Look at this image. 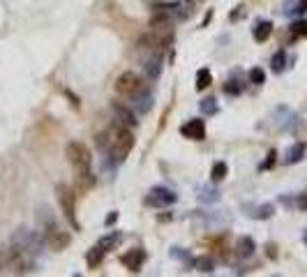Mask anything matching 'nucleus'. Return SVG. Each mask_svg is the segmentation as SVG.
Instances as JSON below:
<instances>
[{
    "mask_svg": "<svg viewBox=\"0 0 307 277\" xmlns=\"http://www.w3.org/2000/svg\"><path fill=\"white\" fill-rule=\"evenodd\" d=\"M270 67H272V72H275V74H282V72L286 70V51L284 49H279L277 53L272 56Z\"/></svg>",
    "mask_w": 307,
    "mask_h": 277,
    "instance_id": "obj_18",
    "label": "nucleus"
},
{
    "mask_svg": "<svg viewBox=\"0 0 307 277\" xmlns=\"http://www.w3.org/2000/svg\"><path fill=\"white\" fill-rule=\"evenodd\" d=\"M296 206H298V210H307V192L300 194L298 199H296Z\"/></svg>",
    "mask_w": 307,
    "mask_h": 277,
    "instance_id": "obj_30",
    "label": "nucleus"
},
{
    "mask_svg": "<svg viewBox=\"0 0 307 277\" xmlns=\"http://www.w3.org/2000/svg\"><path fill=\"white\" fill-rule=\"evenodd\" d=\"M275 157H277V153H275V150H270V153H268V159L261 164V169H270L272 164H275Z\"/></svg>",
    "mask_w": 307,
    "mask_h": 277,
    "instance_id": "obj_29",
    "label": "nucleus"
},
{
    "mask_svg": "<svg viewBox=\"0 0 307 277\" xmlns=\"http://www.w3.org/2000/svg\"><path fill=\"white\" fill-rule=\"evenodd\" d=\"M298 37H307V21H296L291 26V40H298Z\"/></svg>",
    "mask_w": 307,
    "mask_h": 277,
    "instance_id": "obj_26",
    "label": "nucleus"
},
{
    "mask_svg": "<svg viewBox=\"0 0 307 277\" xmlns=\"http://www.w3.org/2000/svg\"><path fill=\"white\" fill-rule=\"evenodd\" d=\"M169 28H171V16L166 14L164 9L150 19V30H162V33H164V30H169Z\"/></svg>",
    "mask_w": 307,
    "mask_h": 277,
    "instance_id": "obj_15",
    "label": "nucleus"
},
{
    "mask_svg": "<svg viewBox=\"0 0 307 277\" xmlns=\"http://www.w3.org/2000/svg\"><path fill=\"white\" fill-rule=\"evenodd\" d=\"M243 81H236V79H231V81H227V83H224V92H227V95H231V97H236V95H240V92H243Z\"/></svg>",
    "mask_w": 307,
    "mask_h": 277,
    "instance_id": "obj_23",
    "label": "nucleus"
},
{
    "mask_svg": "<svg viewBox=\"0 0 307 277\" xmlns=\"http://www.w3.org/2000/svg\"><path fill=\"white\" fill-rule=\"evenodd\" d=\"M111 109H114V114H115V120L120 122V125H127V127H136V116L134 111L127 107V104H122V102H114L111 104Z\"/></svg>",
    "mask_w": 307,
    "mask_h": 277,
    "instance_id": "obj_10",
    "label": "nucleus"
},
{
    "mask_svg": "<svg viewBox=\"0 0 307 277\" xmlns=\"http://www.w3.org/2000/svg\"><path fill=\"white\" fill-rule=\"evenodd\" d=\"M254 249H257V245H254V240H252L250 236L238 238V242H236V254H238V259H250V256L254 254Z\"/></svg>",
    "mask_w": 307,
    "mask_h": 277,
    "instance_id": "obj_12",
    "label": "nucleus"
},
{
    "mask_svg": "<svg viewBox=\"0 0 307 277\" xmlns=\"http://www.w3.org/2000/svg\"><path fill=\"white\" fill-rule=\"evenodd\" d=\"M143 72L148 79H157L159 72H162V53H155V56L143 63Z\"/></svg>",
    "mask_w": 307,
    "mask_h": 277,
    "instance_id": "obj_13",
    "label": "nucleus"
},
{
    "mask_svg": "<svg viewBox=\"0 0 307 277\" xmlns=\"http://www.w3.org/2000/svg\"><path fill=\"white\" fill-rule=\"evenodd\" d=\"M2 268H5V254L0 252V273H2Z\"/></svg>",
    "mask_w": 307,
    "mask_h": 277,
    "instance_id": "obj_32",
    "label": "nucleus"
},
{
    "mask_svg": "<svg viewBox=\"0 0 307 277\" xmlns=\"http://www.w3.org/2000/svg\"><path fill=\"white\" fill-rule=\"evenodd\" d=\"M115 92L120 95V97H127V100H136L139 95L146 92V81H143L136 72H125L118 77L115 81Z\"/></svg>",
    "mask_w": 307,
    "mask_h": 277,
    "instance_id": "obj_4",
    "label": "nucleus"
},
{
    "mask_svg": "<svg viewBox=\"0 0 307 277\" xmlns=\"http://www.w3.org/2000/svg\"><path fill=\"white\" fill-rule=\"evenodd\" d=\"M272 213H275V206H272V203H264V206L254 208V213H250V215L257 217V220H268Z\"/></svg>",
    "mask_w": 307,
    "mask_h": 277,
    "instance_id": "obj_22",
    "label": "nucleus"
},
{
    "mask_svg": "<svg viewBox=\"0 0 307 277\" xmlns=\"http://www.w3.org/2000/svg\"><path fill=\"white\" fill-rule=\"evenodd\" d=\"M14 240L19 242V245H23V247L28 249L30 254H39V252H42V245L46 242L44 238L35 236L33 231H28V229H21V231H19V236H16Z\"/></svg>",
    "mask_w": 307,
    "mask_h": 277,
    "instance_id": "obj_8",
    "label": "nucleus"
},
{
    "mask_svg": "<svg viewBox=\"0 0 307 277\" xmlns=\"http://www.w3.org/2000/svg\"><path fill=\"white\" fill-rule=\"evenodd\" d=\"M303 240H305V245H307V231H305V236H303Z\"/></svg>",
    "mask_w": 307,
    "mask_h": 277,
    "instance_id": "obj_33",
    "label": "nucleus"
},
{
    "mask_svg": "<svg viewBox=\"0 0 307 277\" xmlns=\"http://www.w3.org/2000/svg\"><path fill=\"white\" fill-rule=\"evenodd\" d=\"M65 153H67V159L77 171V187L81 192H88L95 185L93 171H90V150H88V146L81 141H70Z\"/></svg>",
    "mask_w": 307,
    "mask_h": 277,
    "instance_id": "obj_1",
    "label": "nucleus"
},
{
    "mask_svg": "<svg viewBox=\"0 0 307 277\" xmlns=\"http://www.w3.org/2000/svg\"><path fill=\"white\" fill-rule=\"evenodd\" d=\"M305 150H307V146L303 141H298V143H293L291 148L286 150V155H284V164H298L303 157H305Z\"/></svg>",
    "mask_w": 307,
    "mask_h": 277,
    "instance_id": "obj_14",
    "label": "nucleus"
},
{
    "mask_svg": "<svg viewBox=\"0 0 307 277\" xmlns=\"http://www.w3.org/2000/svg\"><path fill=\"white\" fill-rule=\"evenodd\" d=\"M194 266H196V270H199V273H213V270H215V261H213V259H208V256H201V259H196V261H194Z\"/></svg>",
    "mask_w": 307,
    "mask_h": 277,
    "instance_id": "obj_25",
    "label": "nucleus"
},
{
    "mask_svg": "<svg viewBox=\"0 0 307 277\" xmlns=\"http://www.w3.org/2000/svg\"><path fill=\"white\" fill-rule=\"evenodd\" d=\"M178 201L176 192L166 190V187H153L150 194L146 197V206H153V208H164V206H173Z\"/></svg>",
    "mask_w": 307,
    "mask_h": 277,
    "instance_id": "obj_7",
    "label": "nucleus"
},
{
    "mask_svg": "<svg viewBox=\"0 0 307 277\" xmlns=\"http://www.w3.org/2000/svg\"><path fill=\"white\" fill-rule=\"evenodd\" d=\"M213 83V77H210V70H199L196 72V90H206L208 85Z\"/></svg>",
    "mask_w": 307,
    "mask_h": 277,
    "instance_id": "obj_21",
    "label": "nucleus"
},
{
    "mask_svg": "<svg viewBox=\"0 0 307 277\" xmlns=\"http://www.w3.org/2000/svg\"><path fill=\"white\" fill-rule=\"evenodd\" d=\"M104 254H107V252H104V249H102L100 245H95V247H93V249H90V252L86 254L88 266H90V268H97V266L102 263V259H104Z\"/></svg>",
    "mask_w": 307,
    "mask_h": 277,
    "instance_id": "obj_19",
    "label": "nucleus"
},
{
    "mask_svg": "<svg viewBox=\"0 0 307 277\" xmlns=\"http://www.w3.org/2000/svg\"><path fill=\"white\" fill-rule=\"evenodd\" d=\"M192 2H194V0H192Z\"/></svg>",
    "mask_w": 307,
    "mask_h": 277,
    "instance_id": "obj_34",
    "label": "nucleus"
},
{
    "mask_svg": "<svg viewBox=\"0 0 307 277\" xmlns=\"http://www.w3.org/2000/svg\"><path fill=\"white\" fill-rule=\"evenodd\" d=\"M115 220H118V213H111L107 217V227H111V224H115Z\"/></svg>",
    "mask_w": 307,
    "mask_h": 277,
    "instance_id": "obj_31",
    "label": "nucleus"
},
{
    "mask_svg": "<svg viewBox=\"0 0 307 277\" xmlns=\"http://www.w3.org/2000/svg\"><path fill=\"white\" fill-rule=\"evenodd\" d=\"M180 134L185 136V139H192V141H201L203 136H206V125L201 118H194V120L185 122L183 127H180Z\"/></svg>",
    "mask_w": 307,
    "mask_h": 277,
    "instance_id": "obj_9",
    "label": "nucleus"
},
{
    "mask_svg": "<svg viewBox=\"0 0 307 277\" xmlns=\"http://www.w3.org/2000/svg\"><path fill=\"white\" fill-rule=\"evenodd\" d=\"M252 35H254L257 42H266V40L272 35V23L270 21H259L257 26H254V30H252Z\"/></svg>",
    "mask_w": 307,
    "mask_h": 277,
    "instance_id": "obj_16",
    "label": "nucleus"
},
{
    "mask_svg": "<svg viewBox=\"0 0 307 277\" xmlns=\"http://www.w3.org/2000/svg\"><path fill=\"white\" fill-rule=\"evenodd\" d=\"M111 141H109V153H111V157H114L115 162H122L125 157L132 153V148H134V134H132V127H127V125H115L114 129H111V136H109Z\"/></svg>",
    "mask_w": 307,
    "mask_h": 277,
    "instance_id": "obj_2",
    "label": "nucleus"
},
{
    "mask_svg": "<svg viewBox=\"0 0 307 277\" xmlns=\"http://www.w3.org/2000/svg\"><path fill=\"white\" fill-rule=\"evenodd\" d=\"M44 240L51 249H65L70 245V234L63 231L53 220H46L44 222Z\"/></svg>",
    "mask_w": 307,
    "mask_h": 277,
    "instance_id": "obj_6",
    "label": "nucleus"
},
{
    "mask_svg": "<svg viewBox=\"0 0 307 277\" xmlns=\"http://www.w3.org/2000/svg\"><path fill=\"white\" fill-rule=\"evenodd\" d=\"M199 109H201V114L203 116H215L217 114V102H215L213 97H206V100H201Z\"/></svg>",
    "mask_w": 307,
    "mask_h": 277,
    "instance_id": "obj_24",
    "label": "nucleus"
},
{
    "mask_svg": "<svg viewBox=\"0 0 307 277\" xmlns=\"http://www.w3.org/2000/svg\"><path fill=\"white\" fill-rule=\"evenodd\" d=\"M5 266L9 268L12 275H28L35 270V261H33V254L28 249L19 245V242H12V247L5 252Z\"/></svg>",
    "mask_w": 307,
    "mask_h": 277,
    "instance_id": "obj_3",
    "label": "nucleus"
},
{
    "mask_svg": "<svg viewBox=\"0 0 307 277\" xmlns=\"http://www.w3.org/2000/svg\"><path fill=\"white\" fill-rule=\"evenodd\" d=\"M201 201H206V203H213L217 201V192H215V187H201Z\"/></svg>",
    "mask_w": 307,
    "mask_h": 277,
    "instance_id": "obj_28",
    "label": "nucleus"
},
{
    "mask_svg": "<svg viewBox=\"0 0 307 277\" xmlns=\"http://www.w3.org/2000/svg\"><path fill=\"white\" fill-rule=\"evenodd\" d=\"M120 240H122V234H120V231H114L111 236H104V238H102L97 245H100L104 252H109V249H115V247H118V245H120Z\"/></svg>",
    "mask_w": 307,
    "mask_h": 277,
    "instance_id": "obj_17",
    "label": "nucleus"
},
{
    "mask_svg": "<svg viewBox=\"0 0 307 277\" xmlns=\"http://www.w3.org/2000/svg\"><path fill=\"white\" fill-rule=\"evenodd\" d=\"M125 266H127L132 273H136V270H141L143 261H146V252H143L141 247H134V249H127V254H122L120 259Z\"/></svg>",
    "mask_w": 307,
    "mask_h": 277,
    "instance_id": "obj_11",
    "label": "nucleus"
},
{
    "mask_svg": "<svg viewBox=\"0 0 307 277\" xmlns=\"http://www.w3.org/2000/svg\"><path fill=\"white\" fill-rule=\"evenodd\" d=\"M250 83H254V85L266 83V72L261 70V67H254V70H250Z\"/></svg>",
    "mask_w": 307,
    "mask_h": 277,
    "instance_id": "obj_27",
    "label": "nucleus"
},
{
    "mask_svg": "<svg viewBox=\"0 0 307 277\" xmlns=\"http://www.w3.org/2000/svg\"><path fill=\"white\" fill-rule=\"evenodd\" d=\"M229 173V166L227 162H215L213 164V171H210V178H213V183H220V180H224Z\"/></svg>",
    "mask_w": 307,
    "mask_h": 277,
    "instance_id": "obj_20",
    "label": "nucleus"
},
{
    "mask_svg": "<svg viewBox=\"0 0 307 277\" xmlns=\"http://www.w3.org/2000/svg\"><path fill=\"white\" fill-rule=\"evenodd\" d=\"M58 203H60V210H63L65 220L72 224L74 231H79L81 224L77 220V203H74V192H72L67 185H58Z\"/></svg>",
    "mask_w": 307,
    "mask_h": 277,
    "instance_id": "obj_5",
    "label": "nucleus"
}]
</instances>
